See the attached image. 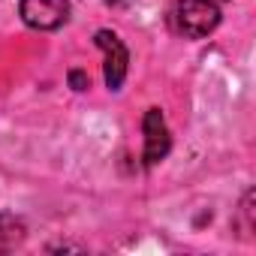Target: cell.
<instances>
[{
  "label": "cell",
  "instance_id": "277c9868",
  "mask_svg": "<svg viewBox=\"0 0 256 256\" xmlns=\"http://www.w3.org/2000/svg\"><path fill=\"white\" fill-rule=\"evenodd\" d=\"M142 130H145V151H142V160H145V166H157V163L169 154V145H172L169 126H166L160 108H148V112H145Z\"/></svg>",
  "mask_w": 256,
  "mask_h": 256
},
{
  "label": "cell",
  "instance_id": "8992f818",
  "mask_svg": "<svg viewBox=\"0 0 256 256\" xmlns=\"http://www.w3.org/2000/svg\"><path fill=\"white\" fill-rule=\"evenodd\" d=\"M70 84H72V90H88V88H90V78H88L82 70H72V72H70Z\"/></svg>",
  "mask_w": 256,
  "mask_h": 256
},
{
  "label": "cell",
  "instance_id": "3957f363",
  "mask_svg": "<svg viewBox=\"0 0 256 256\" xmlns=\"http://www.w3.org/2000/svg\"><path fill=\"white\" fill-rule=\"evenodd\" d=\"M94 42L102 48L106 54V64H102V76H106V88L108 90H120L124 78H126V64H130V52H126V46L120 42L118 34L112 30H96Z\"/></svg>",
  "mask_w": 256,
  "mask_h": 256
},
{
  "label": "cell",
  "instance_id": "7a4b0ae2",
  "mask_svg": "<svg viewBox=\"0 0 256 256\" xmlns=\"http://www.w3.org/2000/svg\"><path fill=\"white\" fill-rule=\"evenodd\" d=\"M70 0H22V22L34 30H58L70 22Z\"/></svg>",
  "mask_w": 256,
  "mask_h": 256
},
{
  "label": "cell",
  "instance_id": "6da1fadb",
  "mask_svg": "<svg viewBox=\"0 0 256 256\" xmlns=\"http://www.w3.org/2000/svg\"><path fill=\"white\" fill-rule=\"evenodd\" d=\"M166 24L175 36L184 40H205L220 24V6L214 0H175Z\"/></svg>",
  "mask_w": 256,
  "mask_h": 256
},
{
  "label": "cell",
  "instance_id": "5b68a950",
  "mask_svg": "<svg viewBox=\"0 0 256 256\" xmlns=\"http://www.w3.org/2000/svg\"><path fill=\"white\" fill-rule=\"evenodd\" d=\"M28 238V226L22 217L16 214H0V253H10L16 247H22Z\"/></svg>",
  "mask_w": 256,
  "mask_h": 256
}]
</instances>
